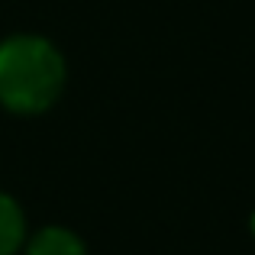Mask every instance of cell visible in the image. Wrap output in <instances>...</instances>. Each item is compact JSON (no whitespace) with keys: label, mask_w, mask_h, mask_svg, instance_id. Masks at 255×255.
I'll use <instances>...</instances> for the list:
<instances>
[{"label":"cell","mask_w":255,"mask_h":255,"mask_svg":"<svg viewBox=\"0 0 255 255\" xmlns=\"http://www.w3.org/2000/svg\"><path fill=\"white\" fill-rule=\"evenodd\" d=\"M65 87V58L42 36L0 42V104L13 113H42Z\"/></svg>","instance_id":"obj_1"},{"label":"cell","mask_w":255,"mask_h":255,"mask_svg":"<svg viewBox=\"0 0 255 255\" xmlns=\"http://www.w3.org/2000/svg\"><path fill=\"white\" fill-rule=\"evenodd\" d=\"M26 255H87L84 243L65 226H45L29 239Z\"/></svg>","instance_id":"obj_2"},{"label":"cell","mask_w":255,"mask_h":255,"mask_svg":"<svg viewBox=\"0 0 255 255\" xmlns=\"http://www.w3.org/2000/svg\"><path fill=\"white\" fill-rule=\"evenodd\" d=\"M23 233H26V220L19 204L0 191V255L16 252L19 243H23Z\"/></svg>","instance_id":"obj_3"},{"label":"cell","mask_w":255,"mask_h":255,"mask_svg":"<svg viewBox=\"0 0 255 255\" xmlns=\"http://www.w3.org/2000/svg\"><path fill=\"white\" fill-rule=\"evenodd\" d=\"M252 226H255V217H252Z\"/></svg>","instance_id":"obj_4"}]
</instances>
